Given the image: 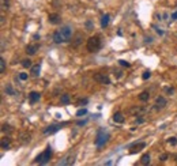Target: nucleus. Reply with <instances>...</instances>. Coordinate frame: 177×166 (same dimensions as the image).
Returning <instances> with one entry per match:
<instances>
[{
  "instance_id": "obj_10",
  "label": "nucleus",
  "mask_w": 177,
  "mask_h": 166,
  "mask_svg": "<svg viewBox=\"0 0 177 166\" xmlns=\"http://www.w3.org/2000/svg\"><path fill=\"white\" fill-rule=\"evenodd\" d=\"M38 49H40V45L38 44H31L26 48V53L29 54V56H33V54L37 53V50Z\"/></svg>"
},
{
  "instance_id": "obj_6",
  "label": "nucleus",
  "mask_w": 177,
  "mask_h": 166,
  "mask_svg": "<svg viewBox=\"0 0 177 166\" xmlns=\"http://www.w3.org/2000/svg\"><path fill=\"white\" fill-rule=\"evenodd\" d=\"M146 147V143L145 142H140V143H135V144H131L129 146V153L131 154H135V153H139V151H142L143 148Z\"/></svg>"
},
{
  "instance_id": "obj_2",
  "label": "nucleus",
  "mask_w": 177,
  "mask_h": 166,
  "mask_svg": "<svg viewBox=\"0 0 177 166\" xmlns=\"http://www.w3.org/2000/svg\"><path fill=\"white\" fill-rule=\"evenodd\" d=\"M87 50L88 52H97L100 48H101V40H100V37L98 36H94V37H90L87 40Z\"/></svg>"
},
{
  "instance_id": "obj_23",
  "label": "nucleus",
  "mask_w": 177,
  "mask_h": 166,
  "mask_svg": "<svg viewBox=\"0 0 177 166\" xmlns=\"http://www.w3.org/2000/svg\"><path fill=\"white\" fill-rule=\"evenodd\" d=\"M22 65L25 68H31V67H33V64H31V60H30V59H25V60H22Z\"/></svg>"
},
{
  "instance_id": "obj_14",
  "label": "nucleus",
  "mask_w": 177,
  "mask_h": 166,
  "mask_svg": "<svg viewBox=\"0 0 177 166\" xmlns=\"http://www.w3.org/2000/svg\"><path fill=\"white\" fill-rule=\"evenodd\" d=\"M41 98V94L40 93H37V91H31L30 94H29V99H30V102L31 103H35V102H38Z\"/></svg>"
},
{
  "instance_id": "obj_15",
  "label": "nucleus",
  "mask_w": 177,
  "mask_h": 166,
  "mask_svg": "<svg viewBox=\"0 0 177 166\" xmlns=\"http://www.w3.org/2000/svg\"><path fill=\"white\" fill-rule=\"evenodd\" d=\"M48 21L52 23V25H59L62 19H60V17H59L57 14H50V15L48 17Z\"/></svg>"
},
{
  "instance_id": "obj_30",
  "label": "nucleus",
  "mask_w": 177,
  "mask_h": 166,
  "mask_svg": "<svg viewBox=\"0 0 177 166\" xmlns=\"http://www.w3.org/2000/svg\"><path fill=\"white\" fill-rule=\"evenodd\" d=\"M27 78H29V75H27L26 72H21V74H19V79H21V81H26Z\"/></svg>"
},
{
  "instance_id": "obj_34",
  "label": "nucleus",
  "mask_w": 177,
  "mask_h": 166,
  "mask_svg": "<svg viewBox=\"0 0 177 166\" xmlns=\"http://www.w3.org/2000/svg\"><path fill=\"white\" fill-rule=\"evenodd\" d=\"M168 142H169L170 144H177V139H176V138H170V139H169Z\"/></svg>"
},
{
  "instance_id": "obj_5",
  "label": "nucleus",
  "mask_w": 177,
  "mask_h": 166,
  "mask_svg": "<svg viewBox=\"0 0 177 166\" xmlns=\"http://www.w3.org/2000/svg\"><path fill=\"white\" fill-rule=\"evenodd\" d=\"M74 162H75V155L74 154H70V155H67L66 158H63L62 161L57 163V166H67V165H74Z\"/></svg>"
},
{
  "instance_id": "obj_36",
  "label": "nucleus",
  "mask_w": 177,
  "mask_h": 166,
  "mask_svg": "<svg viewBox=\"0 0 177 166\" xmlns=\"http://www.w3.org/2000/svg\"><path fill=\"white\" fill-rule=\"evenodd\" d=\"M165 90H166V91H168V93H169L170 95H172L173 93H174V90H173V89H169V87H168V89H165Z\"/></svg>"
},
{
  "instance_id": "obj_26",
  "label": "nucleus",
  "mask_w": 177,
  "mask_h": 166,
  "mask_svg": "<svg viewBox=\"0 0 177 166\" xmlns=\"http://www.w3.org/2000/svg\"><path fill=\"white\" fill-rule=\"evenodd\" d=\"M4 71H6V61L4 59H0V72L3 74Z\"/></svg>"
},
{
  "instance_id": "obj_40",
  "label": "nucleus",
  "mask_w": 177,
  "mask_h": 166,
  "mask_svg": "<svg viewBox=\"0 0 177 166\" xmlns=\"http://www.w3.org/2000/svg\"><path fill=\"white\" fill-rule=\"evenodd\" d=\"M173 158H174V161L177 162V154H174V155H173Z\"/></svg>"
},
{
  "instance_id": "obj_32",
  "label": "nucleus",
  "mask_w": 177,
  "mask_h": 166,
  "mask_svg": "<svg viewBox=\"0 0 177 166\" xmlns=\"http://www.w3.org/2000/svg\"><path fill=\"white\" fill-rule=\"evenodd\" d=\"M119 63H120V65H123V67H129L131 64L128 63V61H125V60H119Z\"/></svg>"
},
{
  "instance_id": "obj_27",
  "label": "nucleus",
  "mask_w": 177,
  "mask_h": 166,
  "mask_svg": "<svg viewBox=\"0 0 177 166\" xmlns=\"http://www.w3.org/2000/svg\"><path fill=\"white\" fill-rule=\"evenodd\" d=\"M84 114H87V109H79L78 112H76V116H79V117H82V116H84Z\"/></svg>"
},
{
  "instance_id": "obj_37",
  "label": "nucleus",
  "mask_w": 177,
  "mask_h": 166,
  "mask_svg": "<svg viewBox=\"0 0 177 166\" xmlns=\"http://www.w3.org/2000/svg\"><path fill=\"white\" fill-rule=\"evenodd\" d=\"M145 121V120H143V118H142V117H139V118H136V123L138 124H142V123Z\"/></svg>"
},
{
  "instance_id": "obj_1",
  "label": "nucleus",
  "mask_w": 177,
  "mask_h": 166,
  "mask_svg": "<svg viewBox=\"0 0 177 166\" xmlns=\"http://www.w3.org/2000/svg\"><path fill=\"white\" fill-rule=\"evenodd\" d=\"M108 140H109V134L105 132V129H100L97 134V138H95V146L97 148L101 150L106 143H108Z\"/></svg>"
},
{
  "instance_id": "obj_13",
  "label": "nucleus",
  "mask_w": 177,
  "mask_h": 166,
  "mask_svg": "<svg viewBox=\"0 0 177 166\" xmlns=\"http://www.w3.org/2000/svg\"><path fill=\"white\" fill-rule=\"evenodd\" d=\"M62 128V125H49L46 127L44 129V134L45 135H49V134H55V132H57L59 129Z\"/></svg>"
},
{
  "instance_id": "obj_7",
  "label": "nucleus",
  "mask_w": 177,
  "mask_h": 166,
  "mask_svg": "<svg viewBox=\"0 0 177 166\" xmlns=\"http://www.w3.org/2000/svg\"><path fill=\"white\" fill-rule=\"evenodd\" d=\"M128 113L132 114V116H143V114L146 113V109L140 108V106H132V108L128 110Z\"/></svg>"
},
{
  "instance_id": "obj_22",
  "label": "nucleus",
  "mask_w": 177,
  "mask_h": 166,
  "mask_svg": "<svg viewBox=\"0 0 177 166\" xmlns=\"http://www.w3.org/2000/svg\"><path fill=\"white\" fill-rule=\"evenodd\" d=\"M10 147V138H3L1 139V148H8Z\"/></svg>"
},
{
  "instance_id": "obj_9",
  "label": "nucleus",
  "mask_w": 177,
  "mask_h": 166,
  "mask_svg": "<svg viewBox=\"0 0 177 166\" xmlns=\"http://www.w3.org/2000/svg\"><path fill=\"white\" fill-rule=\"evenodd\" d=\"M53 41H55L56 44H63V42H66V38H64V36L62 34L60 30L53 33Z\"/></svg>"
},
{
  "instance_id": "obj_17",
  "label": "nucleus",
  "mask_w": 177,
  "mask_h": 166,
  "mask_svg": "<svg viewBox=\"0 0 177 166\" xmlns=\"http://www.w3.org/2000/svg\"><path fill=\"white\" fill-rule=\"evenodd\" d=\"M113 121L117 123V124H121V123H124V116H123V113H120V112L115 113V114H113Z\"/></svg>"
},
{
  "instance_id": "obj_28",
  "label": "nucleus",
  "mask_w": 177,
  "mask_h": 166,
  "mask_svg": "<svg viewBox=\"0 0 177 166\" xmlns=\"http://www.w3.org/2000/svg\"><path fill=\"white\" fill-rule=\"evenodd\" d=\"M1 131H3V132H12V128H11V127L10 125H7V124H4V125L1 127Z\"/></svg>"
},
{
  "instance_id": "obj_38",
  "label": "nucleus",
  "mask_w": 177,
  "mask_h": 166,
  "mask_svg": "<svg viewBox=\"0 0 177 166\" xmlns=\"http://www.w3.org/2000/svg\"><path fill=\"white\" fill-rule=\"evenodd\" d=\"M172 19H174V21L177 19V11H176V12H173V14H172Z\"/></svg>"
},
{
  "instance_id": "obj_33",
  "label": "nucleus",
  "mask_w": 177,
  "mask_h": 166,
  "mask_svg": "<svg viewBox=\"0 0 177 166\" xmlns=\"http://www.w3.org/2000/svg\"><path fill=\"white\" fill-rule=\"evenodd\" d=\"M6 93H8L10 95H12V94H14L12 87H11V86H7V87H6Z\"/></svg>"
},
{
  "instance_id": "obj_11",
  "label": "nucleus",
  "mask_w": 177,
  "mask_h": 166,
  "mask_svg": "<svg viewBox=\"0 0 177 166\" xmlns=\"http://www.w3.org/2000/svg\"><path fill=\"white\" fill-rule=\"evenodd\" d=\"M19 140H21L23 144L29 143V142L31 140V135L29 134V132H21V135H19Z\"/></svg>"
},
{
  "instance_id": "obj_19",
  "label": "nucleus",
  "mask_w": 177,
  "mask_h": 166,
  "mask_svg": "<svg viewBox=\"0 0 177 166\" xmlns=\"http://www.w3.org/2000/svg\"><path fill=\"white\" fill-rule=\"evenodd\" d=\"M150 159H151L150 154H145V155H142V158H140V163L142 165H149V163H150Z\"/></svg>"
},
{
  "instance_id": "obj_31",
  "label": "nucleus",
  "mask_w": 177,
  "mask_h": 166,
  "mask_svg": "<svg viewBox=\"0 0 177 166\" xmlns=\"http://www.w3.org/2000/svg\"><path fill=\"white\" fill-rule=\"evenodd\" d=\"M150 76H151V72H150V71L143 72V75H142V78H143L145 81H147V79H149V78H150Z\"/></svg>"
},
{
  "instance_id": "obj_21",
  "label": "nucleus",
  "mask_w": 177,
  "mask_h": 166,
  "mask_svg": "<svg viewBox=\"0 0 177 166\" xmlns=\"http://www.w3.org/2000/svg\"><path fill=\"white\" fill-rule=\"evenodd\" d=\"M149 98H150V94H149V91H143V93H140V95H139V99H140V101H143V102L149 101Z\"/></svg>"
},
{
  "instance_id": "obj_39",
  "label": "nucleus",
  "mask_w": 177,
  "mask_h": 166,
  "mask_svg": "<svg viewBox=\"0 0 177 166\" xmlns=\"http://www.w3.org/2000/svg\"><path fill=\"white\" fill-rule=\"evenodd\" d=\"M84 103H87V99H83V101H80L79 105H84Z\"/></svg>"
},
{
  "instance_id": "obj_8",
  "label": "nucleus",
  "mask_w": 177,
  "mask_h": 166,
  "mask_svg": "<svg viewBox=\"0 0 177 166\" xmlns=\"http://www.w3.org/2000/svg\"><path fill=\"white\" fill-rule=\"evenodd\" d=\"M60 32H62V34L64 36V38H66V42L71 40V37H72V29H71L70 26H63L62 29H60Z\"/></svg>"
},
{
  "instance_id": "obj_20",
  "label": "nucleus",
  "mask_w": 177,
  "mask_h": 166,
  "mask_svg": "<svg viewBox=\"0 0 177 166\" xmlns=\"http://www.w3.org/2000/svg\"><path fill=\"white\" fill-rule=\"evenodd\" d=\"M82 42V34H76V37H75V40L72 41V46L74 48H76V46H79V44Z\"/></svg>"
},
{
  "instance_id": "obj_18",
  "label": "nucleus",
  "mask_w": 177,
  "mask_h": 166,
  "mask_svg": "<svg viewBox=\"0 0 177 166\" xmlns=\"http://www.w3.org/2000/svg\"><path fill=\"white\" fill-rule=\"evenodd\" d=\"M109 21H111V15L109 14H105V15H102L101 18V26L102 27H106L109 25Z\"/></svg>"
},
{
  "instance_id": "obj_12",
  "label": "nucleus",
  "mask_w": 177,
  "mask_h": 166,
  "mask_svg": "<svg viewBox=\"0 0 177 166\" xmlns=\"http://www.w3.org/2000/svg\"><path fill=\"white\" fill-rule=\"evenodd\" d=\"M166 103H168V101L164 98V97H157V99H155V105H157V109H162L166 106Z\"/></svg>"
},
{
  "instance_id": "obj_25",
  "label": "nucleus",
  "mask_w": 177,
  "mask_h": 166,
  "mask_svg": "<svg viewBox=\"0 0 177 166\" xmlns=\"http://www.w3.org/2000/svg\"><path fill=\"white\" fill-rule=\"evenodd\" d=\"M10 3H8V0H1V10L3 11H6V10H8L10 7Z\"/></svg>"
},
{
  "instance_id": "obj_24",
  "label": "nucleus",
  "mask_w": 177,
  "mask_h": 166,
  "mask_svg": "<svg viewBox=\"0 0 177 166\" xmlns=\"http://www.w3.org/2000/svg\"><path fill=\"white\" fill-rule=\"evenodd\" d=\"M62 103L68 105V103H70V95H68V94H63L62 95Z\"/></svg>"
},
{
  "instance_id": "obj_4",
  "label": "nucleus",
  "mask_w": 177,
  "mask_h": 166,
  "mask_svg": "<svg viewBox=\"0 0 177 166\" xmlns=\"http://www.w3.org/2000/svg\"><path fill=\"white\" fill-rule=\"evenodd\" d=\"M94 81L98 82V83H101V85H109V83H111V79L106 76L105 74H101V72L94 75Z\"/></svg>"
},
{
  "instance_id": "obj_3",
  "label": "nucleus",
  "mask_w": 177,
  "mask_h": 166,
  "mask_svg": "<svg viewBox=\"0 0 177 166\" xmlns=\"http://www.w3.org/2000/svg\"><path fill=\"white\" fill-rule=\"evenodd\" d=\"M50 158H52V150H50V147H46V150H45L44 153L40 154V155L37 157L35 162L40 163V165H45V163H48V162L50 161Z\"/></svg>"
},
{
  "instance_id": "obj_16",
  "label": "nucleus",
  "mask_w": 177,
  "mask_h": 166,
  "mask_svg": "<svg viewBox=\"0 0 177 166\" xmlns=\"http://www.w3.org/2000/svg\"><path fill=\"white\" fill-rule=\"evenodd\" d=\"M40 72H41V65L40 64H35V65H33L31 67V76H40Z\"/></svg>"
},
{
  "instance_id": "obj_35",
  "label": "nucleus",
  "mask_w": 177,
  "mask_h": 166,
  "mask_svg": "<svg viewBox=\"0 0 177 166\" xmlns=\"http://www.w3.org/2000/svg\"><path fill=\"white\" fill-rule=\"evenodd\" d=\"M86 26H87V30H91V29H93V26H91V22H90V21H87V22H86Z\"/></svg>"
},
{
  "instance_id": "obj_29",
  "label": "nucleus",
  "mask_w": 177,
  "mask_h": 166,
  "mask_svg": "<svg viewBox=\"0 0 177 166\" xmlns=\"http://www.w3.org/2000/svg\"><path fill=\"white\" fill-rule=\"evenodd\" d=\"M169 158V154H166V153H164V154H161L159 155V161H162V162H165L166 159Z\"/></svg>"
}]
</instances>
